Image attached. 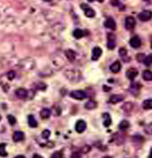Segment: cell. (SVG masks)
<instances>
[{"label": "cell", "mask_w": 152, "mask_h": 158, "mask_svg": "<svg viewBox=\"0 0 152 158\" xmlns=\"http://www.w3.org/2000/svg\"><path fill=\"white\" fill-rule=\"evenodd\" d=\"M66 78H68L69 81H78L80 80V74L79 71L74 70H67L66 72Z\"/></svg>", "instance_id": "6da1fadb"}, {"label": "cell", "mask_w": 152, "mask_h": 158, "mask_svg": "<svg viewBox=\"0 0 152 158\" xmlns=\"http://www.w3.org/2000/svg\"><path fill=\"white\" fill-rule=\"evenodd\" d=\"M69 96L75 100L82 101L87 97V93L83 90H74L69 93Z\"/></svg>", "instance_id": "7a4b0ae2"}, {"label": "cell", "mask_w": 152, "mask_h": 158, "mask_svg": "<svg viewBox=\"0 0 152 158\" xmlns=\"http://www.w3.org/2000/svg\"><path fill=\"white\" fill-rule=\"evenodd\" d=\"M81 6V9L84 10V14L85 16L88 17H94L95 16V10L92 8H91L90 6H88L87 4L84 3V4H81L80 5Z\"/></svg>", "instance_id": "3957f363"}, {"label": "cell", "mask_w": 152, "mask_h": 158, "mask_svg": "<svg viewBox=\"0 0 152 158\" xmlns=\"http://www.w3.org/2000/svg\"><path fill=\"white\" fill-rule=\"evenodd\" d=\"M138 18L142 21H147L152 18V12L150 10H144L138 14Z\"/></svg>", "instance_id": "277c9868"}, {"label": "cell", "mask_w": 152, "mask_h": 158, "mask_svg": "<svg viewBox=\"0 0 152 158\" xmlns=\"http://www.w3.org/2000/svg\"><path fill=\"white\" fill-rule=\"evenodd\" d=\"M125 26L128 30H132L135 28L136 26V20L135 18L132 16H129L125 18Z\"/></svg>", "instance_id": "5b68a950"}, {"label": "cell", "mask_w": 152, "mask_h": 158, "mask_svg": "<svg viewBox=\"0 0 152 158\" xmlns=\"http://www.w3.org/2000/svg\"><path fill=\"white\" fill-rule=\"evenodd\" d=\"M116 47V37L113 33L107 35V48L113 50Z\"/></svg>", "instance_id": "8992f818"}, {"label": "cell", "mask_w": 152, "mask_h": 158, "mask_svg": "<svg viewBox=\"0 0 152 158\" xmlns=\"http://www.w3.org/2000/svg\"><path fill=\"white\" fill-rule=\"evenodd\" d=\"M87 127V124L85 123V121L82 120V119H80V120L77 121V124H76V126H75V129H76V131L79 134H81V133H83L85 130H86Z\"/></svg>", "instance_id": "52a82bcc"}, {"label": "cell", "mask_w": 152, "mask_h": 158, "mask_svg": "<svg viewBox=\"0 0 152 158\" xmlns=\"http://www.w3.org/2000/svg\"><path fill=\"white\" fill-rule=\"evenodd\" d=\"M141 40L140 39L139 37L136 36V37H133L132 38H131V40L129 41V44L131 45L132 48H138L141 46Z\"/></svg>", "instance_id": "ba28073f"}, {"label": "cell", "mask_w": 152, "mask_h": 158, "mask_svg": "<svg viewBox=\"0 0 152 158\" xmlns=\"http://www.w3.org/2000/svg\"><path fill=\"white\" fill-rule=\"evenodd\" d=\"M104 26L107 28V29H111V30H115L116 29V22L112 17H109L107 18L105 22H104Z\"/></svg>", "instance_id": "9c48e42d"}, {"label": "cell", "mask_w": 152, "mask_h": 158, "mask_svg": "<svg viewBox=\"0 0 152 158\" xmlns=\"http://www.w3.org/2000/svg\"><path fill=\"white\" fill-rule=\"evenodd\" d=\"M139 74V72L135 68H130L127 70L126 72V76L127 78H129V80H134L136 78V76Z\"/></svg>", "instance_id": "30bf717a"}, {"label": "cell", "mask_w": 152, "mask_h": 158, "mask_svg": "<svg viewBox=\"0 0 152 158\" xmlns=\"http://www.w3.org/2000/svg\"><path fill=\"white\" fill-rule=\"evenodd\" d=\"M102 53H103V51L99 47H96L95 48L92 50V60H98L99 57L102 55Z\"/></svg>", "instance_id": "8fae6325"}, {"label": "cell", "mask_w": 152, "mask_h": 158, "mask_svg": "<svg viewBox=\"0 0 152 158\" xmlns=\"http://www.w3.org/2000/svg\"><path fill=\"white\" fill-rule=\"evenodd\" d=\"M125 97H124L123 95L121 94H115L112 95L111 97L110 98V102L111 103H118L121 101H123Z\"/></svg>", "instance_id": "7c38bea8"}, {"label": "cell", "mask_w": 152, "mask_h": 158, "mask_svg": "<svg viewBox=\"0 0 152 158\" xmlns=\"http://www.w3.org/2000/svg\"><path fill=\"white\" fill-rule=\"evenodd\" d=\"M15 94L19 99H25L28 97V91L25 89H18L16 90Z\"/></svg>", "instance_id": "4fadbf2b"}, {"label": "cell", "mask_w": 152, "mask_h": 158, "mask_svg": "<svg viewBox=\"0 0 152 158\" xmlns=\"http://www.w3.org/2000/svg\"><path fill=\"white\" fill-rule=\"evenodd\" d=\"M65 55H66V58H67L69 61H71V62L74 61L75 59H76V56H77L76 52H75L73 50H71V49L66 50V52H65Z\"/></svg>", "instance_id": "5bb4252c"}, {"label": "cell", "mask_w": 152, "mask_h": 158, "mask_svg": "<svg viewBox=\"0 0 152 158\" xmlns=\"http://www.w3.org/2000/svg\"><path fill=\"white\" fill-rule=\"evenodd\" d=\"M24 138H25V135L21 131H15L14 135H13V140L15 142L22 141V140H24Z\"/></svg>", "instance_id": "9a60e30c"}, {"label": "cell", "mask_w": 152, "mask_h": 158, "mask_svg": "<svg viewBox=\"0 0 152 158\" xmlns=\"http://www.w3.org/2000/svg\"><path fill=\"white\" fill-rule=\"evenodd\" d=\"M121 68V64L119 61H116L113 63L111 66H110V70L113 72V73H118L120 71Z\"/></svg>", "instance_id": "2e32d148"}, {"label": "cell", "mask_w": 152, "mask_h": 158, "mask_svg": "<svg viewBox=\"0 0 152 158\" xmlns=\"http://www.w3.org/2000/svg\"><path fill=\"white\" fill-rule=\"evenodd\" d=\"M140 84L138 83V82H132L131 86H130V92L136 96L140 91Z\"/></svg>", "instance_id": "e0dca14e"}, {"label": "cell", "mask_w": 152, "mask_h": 158, "mask_svg": "<svg viewBox=\"0 0 152 158\" xmlns=\"http://www.w3.org/2000/svg\"><path fill=\"white\" fill-rule=\"evenodd\" d=\"M103 125L105 127H108L111 125V123H112V120H111V117L110 115L108 114V113H104L103 115Z\"/></svg>", "instance_id": "ac0fdd59"}, {"label": "cell", "mask_w": 152, "mask_h": 158, "mask_svg": "<svg viewBox=\"0 0 152 158\" xmlns=\"http://www.w3.org/2000/svg\"><path fill=\"white\" fill-rule=\"evenodd\" d=\"M51 115V110L48 109V108H43V109L41 110L40 112V116L41 118L43 119H48Z\"/></svg>", "instance_id": "d6986e66"}, {"label": "cell", "mask_w": 152, "mask_h": 158, "mask_svg": "<svg viewBox=\"0 0 152 158\" xmlns=\"http://www.w3.org/2000/svg\"><path fill=\"white\" fill-rule=\"evenodd\" d=\"M28 124H29L30 127H36L38 126L37 121L36 120V119L33 115L28 116Z\"/></svg>", "instance_id": "ffe728a7"}, {"label": "cell", "mask_w": 152, "mask_h": 158, "mask_svg": "<svg viewBox=\"0 0 152 158\" xmlns=\"http://www.w3.org/2000/svg\"><path fill=\"white\" fill-rule=\"evenodd\" d=\"M130 126V124L128 120H122L119 124V129L122 131H125L129 128Z\"/></svg>", "instance_id": "44dd1931"}, {"label": "cell", "mask_w": 152, "mask_h": 158, "mask_svg": "<svg viewBox=\"0 0 152 158\" xmlns=\"http://www.w3.org/2000/svg\"><path fill=\"white\" fill-rule=\"evenodd\" d=\"M84 107H85V108L88 110H93L95 109V108H96V107H97V103H96L95 101H89L85 103Z\"/></svg>", "instance_id": "7402d4cb"}, {"label": "cell", "mask_w": 152, "mask_h": 158, "mask_svg": "<svg viewBox=\"0 0 152 158\" xmlns=\"http://www.w3.org/2000/svg\"><path fill=\"white\" fill-rule=\"evenodd\" d=\"M143 108L144 110H151L152 109V99H147L143 102Z\"/></svg>", "instance_id": "603a6c76"}, {"label": "cell", "mask_w": 152, "mask_h": 158, "mask_svg": "<svg viewBox=\"0 0 152 158\" xmlns=\"http://www.w3.org/2000/svg\"><path fill=\"white\" fill-rule=\"evenodd\" d=\"M85 35V32L84 30L80 29H75L74 32H73V37H74L76 39H80V38H82Z\"/></svg>", "instance_id": "cb8c5ba5"}, {"label": "cell", "mask_w": 152, "mask_h": 158, "mask_svg": "<svg viewBox=\"0 0 152 158\" xmlns=\"http://www.w3.org/2000/svg\"><path fill=\"white\" fill-rule=\"evenodd\" d=\"M142 77L145 81H152V72L151 70H144L142 74Z\"/></svg>", "instance_id": "d4e9b609"}, {"label": "cell", "mask_w": 152, "mask_h": 158, "mask_svg": "<svg viewBox=\"0 0 152 158\" xmlns=\"http://www.w3.org/2000/svg\"><path fill=\"white\" fill-rule=\"evenodd\" d=\"M6 144L2 143L0 144V156L1 157H6L8 155L7 152L6 151Z\"/></svg>", "instance_id": "484cf974"}, {"label": "cell", "mask_w": 152, "mask_h": 158, "mask_svg": "<svg viewBox=\"0 0 152 158\" xmlns=\"http://www.w3.org/2000/svg\"><path fill=\"white\" fill-rule=\"evenodd\" d=\"M144 65H146V66H149L151 65H152V54H150L149 55H147L145 58V59L144 61Z\"/></svg>", "instance_id": "4316f807"}, {"label": "cell", "mask_w": 152, "mask_h": 158, "mask_svg": "<svg viewBox=\"0 0 152 158\" xmlns=\"http://www.w3.org/2000/svg\"><path fill=\"white\" fill-rule=\"evenodd\" d=\"M144 131L147 135H152V123L149 124L148 125H147L144 128Z\"/></svg>", "instance_id": "83f0119b"}, {"label": "cell", "mask_w": 152, "mask_h": 158, "mask_svg": "<svg viewBox=\"0 0 152 158\" xmlns=\"http://www.w3.org/2000/svg\"><path fill=\"white\" fill-rule=\"evenodd\" d=\"M146 58V55L143 54V53H139L136 55V60L140 63H144V59Z\"/></svg>", "instance_id": "f1b7e54d"}, {"label": "cell", "mask_w": 152, "mask_h": 158, "mask_svg": "<svg viewBox=\"0 0 152 158\" xmlns=\"http://www.w3.org/2000/svg\"><path fill=\"white\" fill-rule=\"evenodd\" d=\"M7 119H8L9 124H10V125H12V126L16 124V119H15L14 116H13V115H9L8 116H7Z\"/></svg>", "instance_id": "f546056e"}, {"label": "cell", "mask_w": 152, "mask_h": 158, "mask_svg": "<svg viewBox=\"0 0 152 158\" xmlns=\"http://www.w3.org/2000/svg\"><path fill=\"white\" fill-rule=\"evenodd\" d=\"M51 136V131L49 130H44L43 132H42V137L44 139H48Z\"/></svg>", "instance_id": "4dcf8cb0"}, {"label": "cell", "mask_w": 152, "mask_h": 158, "mask_svg": "<svg viewBox=\"0 0 152 158\" xmlns=\"http://www.w3.org/2000/svg\"><path fill=\"white\" fill-rule=\"evenodd\" d=\"M119 55L122 58H125L127 56V50L125 48H121L119 49Z\"/></svg>", "instance_id": "1f68e13d"}, {"label": "cell", "mask_w": 152, "mask_h": 158, "mask_svg": "<svg viewBox=\"0 0 152 158\" xmlns=\"http://www.w3.org/2000/svg\"><path fill=\"white\" fill-rule=\"evenodd\" d=\"M91 150V147L86 145V146H84L81 149V152H83V153H88Z\"/></svg>", "instance_id": "d6a6232c"}, {"label": "cell", "mask_w": 152, "mask_h": 158, "mask_svg": "<svg viewBox=\"0 0 152 158\" xmlns=\"http://www.w3.org/2000/svg\"><path fill=\"white\" fill-rule=\"evenodd\" d=\"M7 77L10 80H13L14 78H15V72L11 70V71H10L8 73V75H7Z\"/></svg>", "instance_id": "836d02e7"}, {"label": "cell", "mask_w": 152, "mask_h": 158, "mask_svg": "<svg viewBox=\"0 0 152 158\" xmlns=\"http://www.w3.org/2000/svg\"><path fill=\"white\" fill-rule=\"evenodd\" d=\"M62 154L60 152H55L53 155L51 156V157H62Z\"/></svg>", "instance_id": "e575fe53"}, {"label": "cell", "mask_w": 152, "mask_h": 158, "mask_svg": "<svg viewBox=\"0 0 152 158\" xmlns=\"http://www.w3.org/2000/svg\"><path fill=\"white\" fill-rule=\"evenodd\" d=\"M110 3L114 6H117L119 5V1L118 0H110Z\"/></svg>", "instance_id": "d590c367"}, {"label": "cell", "mask_w": 152, "mask_h": 158, "mask_svg": "<svg viewBox=\"0 0 152 158\" xmlns=\"http://www.w3.org/2000/svg\"><path fill=\"white\" fill-rule=\"evenodd\" d=\"M94 1H98V2H99V3H103L104 0H88V2H90V3H92V2H94Z\"/></svg>", "instance_id": "8d00e7d4"}, {"label": "cell", "mask_w": 152, "mask_h": 158, "mask_svg": "<svg viewBox=\"0 0 152 158\" xmlns=\"http://www.w3.org/2000/svg\"><path fill=\"white\" fill-rule=\"evenodd\" d=\"M149 157H152V149H151V152H150Z\"/></svg>", "instance_id": "74e56055"}, {"label": "cell", "mask_w": 152, "mask_h": 158, "mask_svg": "<svg viewBox=\"0 0 152 158\" xmlns=\"http://www.w3.org/2000/svg\"><path fill=\"white\" fill-rule=\"evenodd\" d=\"M43 1H44V2H51V0H43Z\"/></svg>", "instance_id": "f35d334b"}, {"label": "cell", "mask_w": 152, "mask_h": 158, "mask_svg": "<svg viewBox=\"0 0 152 158\" xmlns=\"http://www.w3.org/2000/svg\"><path fill=\"white\" fill-rule=\"evenodd\" d=\"M151 48H152V43H151Z\"/></svg>", "instance_id": "ab89813d"}, {"label": "cell", "mask_w": 152, "mask_h": 158, "mask_svg": "<svg viewBox=\"0 0 152 158\" xmlns=\"http://www.w3.org/2000/svg\"><path fill=\"white\" fill-rule=\"evenodd\" d=\"M0 120H1V116H0Z\"/></svg>", "instance_id": "60d3db41"}, {"label": "cell", "mask_w": 152, "mask_h": 158, "mask_svg": "<svg viewBox=\"0 0 152 158\" xmlns=\"http://www.w3.org/2000/svg\"><path fill=\"white\" fill-rule=\"evenodd\" d=\"M144 1H148V0H144Z\"/></svg>", "instance_id": "b9f144b4"}]
</instances>
